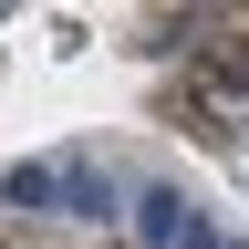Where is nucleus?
I'll list each match as a JSON object with an SVG mask.
<instances>
[{
    "label": "nucleus",
    "mask_w": 249,
    "mask_h": 249,
    "mask_svg": "<svg viewBox=\"0 0 249 249\" xmlns=\"http://www.w3.org/2000/svg\"><path fill=\"white\" fill-rule=\"evenodd\" d=\"M187 249H239V239H208V229H197V239H187Z\"/></svg>",
    "instance_id": "nucleus-4"
},
{
    "label": "nucleus",
    "mask_w": 249,
    "mask_h": 249,
    "mask_svg": "<svg viewBox=\"0 0 249 249\" xmlns=\"http://www.w3.org/2000/svg\"><path fill=\"white\" fill-rule=\"evenodd\" d=\"M0 197H11V208H42V218H62V166H52V156H21V166L0 177Z\"/></svg>",
    "instance_id": "nucleus-2"
},
{
    "label": "nucleus",
    "mask_w": 249,
    "mask_h": 249,
    "mask_svg": "<svg viewBox=\"0 0 249 249\" xmlns=\"http://www.w3.org/2000/svg\"><path fill=\"white\" fill-rule=\"evenodd\" d=\"M62 218H114V187H104V166L62 156Z\"/></svg>",
    "instance_id": "nucleus-3"
},
{
    "label": "nucleus",
    "mask_w": 249,
    "mask_h": 249,
    "mask_svg": "<svg viewBox=\"0 0 249 249\" xmlns=\"http://www.w3.org/2000/svg\"><path fill=\"white\" fill-rule=\"evenodd\" d=\"M135 229H145L156 249H187V239H197V208H187L177 187H145V197H135Z\"/></svg>",
    "instance_id": "nucleus-1"
}]
</instances>
